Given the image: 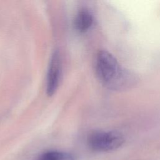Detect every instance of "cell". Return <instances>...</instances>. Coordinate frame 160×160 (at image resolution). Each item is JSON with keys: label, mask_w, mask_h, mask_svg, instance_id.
<instances>
[{"label": "cell", "mask_w": 160, "mask_h": 160, "mask_svg": "<svg viewBox=\"0 0 160 160\" xmlns=\"http://www.w3.org/2000/svg\"><path fill=\"white\" fill-rule=\"evenodd\" d=\"M94 21L92 13L86 9L80 10L74 19V27L80 32H86L92 25Z\"/></svg>", "instance_id": "obj_4"}, {"label": "cell", "mask_w": 160, "mask_h": 160, "mask_svg": "<svg viewBox=\"0 0 160 160\" xmlns=\"http://www.w3.org/2000/svg\"><path fill=\"white\" fill-rule=\"evenodd\" d=\"M61 61L60 54L56 51L52 54L46 82V93L48 96L53 95L57 91L61 79Z\"/></svg>", "instance_id": "obj_3"}, {"label": "cell", "mask_w": 160, "mask_h": 160, "mask_svg": "<svg viewBox=\"0 0 160 160\" xmlns=\"http://www.w3.org/2000/svg\"><path fill=\"white\" fill-rule=\"evenodd\" d=\"M124 142L122 135L115 131H95L88 139L89 147L97 152H108L121 147Z\"/></svg>", "instance_id": "obj_2"}, {"label": "cell", "mask_w": 160, "mask_h": 160, "mask_svg": "<svg viewBox=\"0 0 160 160\" xmlns=\"http://www.w3.org/2000/svg\"><path fill=\"white\" fill-rule=\"evenodd\" d=\"M33 160H75L73 155L59 151H47L38 155Z\"/></svg>", "instance_id": "obj_5"}, {"label": "cell", "mask_w": 160, "mask_h": 160, "mask_svg": "<svg viewBox=\"0 0 160 160\" xmlns=\"http://www.w3.org/2000/svg\"><path fill=\"white\" fill-rule=\"evenodd\" d=\"M96 72L100 82L112 90H124L136 84L137 76L122 68L109 52L101 50L96 59Z\"/></svg>", "instance_id": "obj_1"}]
</instances>
